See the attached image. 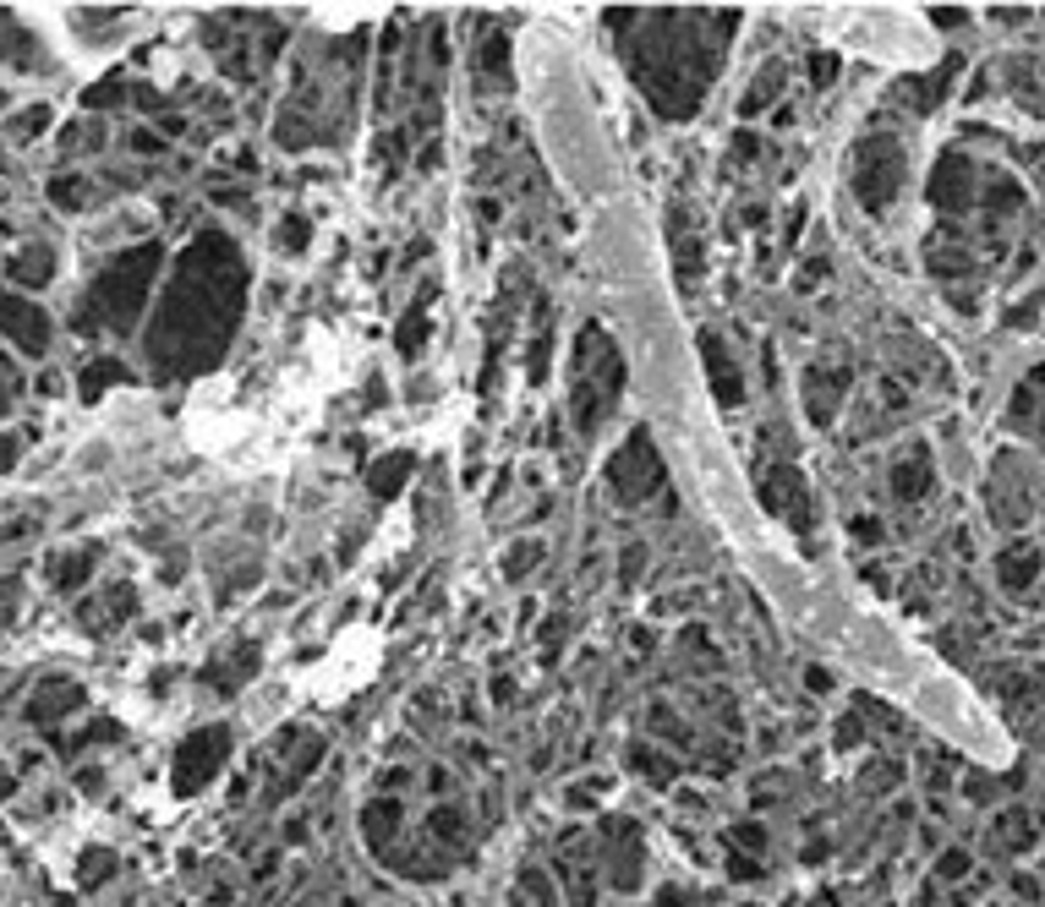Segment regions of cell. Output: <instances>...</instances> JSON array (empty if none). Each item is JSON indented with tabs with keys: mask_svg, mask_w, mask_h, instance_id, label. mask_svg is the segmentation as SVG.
<instances>
[{
	"mask_svg": "<svg viewBox=\"0 0 1045 907\" xmlns=\"http://www.w3.org/2000/svg\"><path fill=\"white\" fill-rule=\"evenodd\" d=\"M996 575H1001V585H1012V591L1034 585V580H1040V547H1034V542H1007V553L996 558Z\"/></svg>",
	"mask_w": 1045,
	"mask_h": 907,
	"instance_id": "cell-3",
	"label": "cell"
},
{
	"mask_svg": "<svg viewBox=\"0 0 1045 907\" xmlns=\"http://www.w3.org/2000/svg\"><path fill=\"white\" fill-rule=\"evenodd\" d=\"M827 77H838V61H827V56H816V83H827Z\"/></svg>",
	"mask_w": 1045,
	"mask_h": 907,
	"instance_id": "cell-7",
	"label": "cell"
},
{
	"mask_svg": "<svg viewBox=\"0 0 1045 907\" xmlns=\"http://www.w3.org/2000/svg\"><path fill=\"white\" fill-rule=\"evenodd\" d=\"M892 493H898L903 504H914V498L930 493V454H925V448H914V454H903V460H898V471H892Z\"/></svg>",
	"mask_w": 1045,
	"mask_h": 907,
	"instance_id": "cell-4",
	"label": "cell"
},
{
	"mask_svg": "<svg viewBox=\"0 0 1045 907\" xmlns=\"http://www.w3.org/2000/svg\"><path fill=\"white\" fill-rule=\"evenodd\" d=\"M657 476H662V471H657V460H651V448H646V437H640V432L629 437V448H624L618 460L608 465V482L618 487V498H624V504H629V498H640L646 487H657Z\"/></svg>",
	"mask_w": 1045,
	"mask_h": 907,
	"instance_id": "cell-2",
	"label": "cell"
},
{
	"mask_svg": "<svg viewBox=\"0 0 1045 907\" xmlns=\"http://www.w3.org/2000/svg\"><path fill=\"white\" fill-rule=\"evenodd\" d=\"M406 476H411V454H389V460L368 476V487H373L379 498H395V493L406 487Z\"/></svg>",
	"mask_w": 1045,
	"mask_h": 907,
	"instance_id": "cell-6",
	"label": "cell"
},
{
	"mask_svg": "<svg viewBox=\"0 0 1045 907\" xmlns=\"http://www.w3.org/2000/svg\"><path fill=\"white\" fill-rule=\"evenodd\" d=\"M241 312V257L230 241H197L176 274V290L165 301V323L154 334V350L170 355L165 366H208Z\"/></svg>",
	"mask_w": 1045,
	"mask_h": 907,
	"instance_id": "cell-1",
	"label": "cell"
},
{
	"mask_svg": "<svg viewBox=\"0 0 1045 907\" xmlns=\"http://www.w3.org/2000/svg\"><path fill=\"white\" fill-rule=\"evenodd\" d=\"M225 760V733H197L192 743H187V765H181V782L192 787L203 771H214Z\"/></svg>",
	"mask_w": 1045,
	"mask_h": 907,
	"instance_id": "cell-5",
	"label": "cell"
}]
</instances>
